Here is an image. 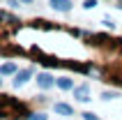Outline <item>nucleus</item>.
Returning <instances> with one entry per match:
<instances>
[{
    "mask_svg": "<svg viewBox=\"0 0 122 120\" xmlns=\"http://www.w3.org/2000/svg\"><path fill=\"white\" fill-rule=\"evenodd\" d=\"M83 120H99V118H97L92 111H85V113H83Z\"/></svg>",
    "mask_w": 122,
    "mask_h": 120,
    "instance_id": "9",
    "label": "nucleus"
},
{
    "mask_svg": "<svg viewBox=\"0 0 122 120\" xmlns=\"http://www.w3.org/2000/svg\"><path fill=\"white\" fill-rule=\"evenodd\" d=\"M88 93H90V88H88V86H78V88H74V95H76V99H78V102H88V99H90Z\"/></svg>",
    "mask_w": 122,
    "mask_h": 120,
    "instance_id": "3",
    "label": "nucleus"
},
{
    "mask_svg": "<svg viewBox=\"0 0 122 120\" xmlns=\"http://www.w3.org/2000/svg\"><path fill=\"white\" fill-rule=\"evenodd\" d=\"M30 76H32V69H23V72H19V74H16V79H14V86H16V88L23 86Z\"/></svg>",
    "mask_w": 122,
    "mask_h": 120,
    "instance_id": "2",
    "label": "nucleus"
},
{
    "mask_svg": "<svg viewBox=\"0 0 122 120\" xmlns=\"http://www.w3.org/2000/svg\"><path fill=\"white\" fill-rule=\"evenodd\" d=\"M51 5H53V9H58V12H69V9H71V2H69V0H51Z\"/></svg>",
    "mask_w": 122,
    "mask_h": 120,
    "instance_id": "4",
    "label": "nucleus"
},
{
    "mask_svg": "<svg viewBox=\"0 0 122 120\" xmlns=\"http://www.w3.org/2000/svg\"><path fill=\"white\" fill-rule=\"evenodd\" d=\"M0 86H2V79H0Z\"/></svg>",
    "mask_w": 122,
    "mask_h": 120,
    "instance_id": "13",
    "label": "nucleus"
},
{
    "mask_svg": "<svg viewBox=\"0 0 122 120\" xmlns=\"http://www.w3.org/2000/svg\"><path fill=\"white\" fill-rule=\"evenodd\" d=\"M0 74H16V65L14 62H5L0 67Z\"/></svg>",
    "mask_w": 122,
    "mask_h": 120,
    "instance_id": "7",
    "label": "nucleus"
},
{
    "mask_svg": "<svg viewBox=\"0 0 122 120\" xmlns=\"http://www.w3.org/2000/svg\"><path fill=\"white\" fill-rule=\"evenodd\" d=\"M37 83H39V88H53L55 86V81H53V76H51V74H46V72H41L39 76H37Z\"/></svg>",
    "mask_w": 122,
    "mask_h": 120,
    "instance_id": "1",
    "label": "nucleus"
},
{
    "mask_svg": "<svg viewBox=\"0 0 122 120\" xmlns=\"http://www.w3.org/2000/svg\"><path fill=\"white\" fill-rule=\"evenodd\" d=\"M53 109H55V113H58V115H71V113H74V109L69 106V104H62V102H58Z\"/></svg>",
    "mask_w": 122,
    "mask_h": 120,
    "instance_id": "5",
    "label": "nucleus"
},
{
    "mask_svg": "<svg viewBox=\"0 0 122 120\" xmlns=\"http://www.w3.org/2000/svg\"><path fill=\"white\" fill-rule=\"evenodd\" d=\"M117 97V93H104L102 95V99H115Z\"/></svg>",
    "mask_w": 122,
    "mask_h": 120,
    "instance_id": "10",
    "label": "nucleus"
},
{
    "mask_svg": "<svg viewBox=\"0 0 122 120\" xmlns=\"http://www.w3.org/2000/svg\"><path fill=\"white\" fill-rule=\"evenodd\" d=\"M55 86L60 88V90H74V81H71V79H58Z\"/></svg>",
    "mask_w": 122,
    "mask_h": 120,
    "instance_id": "6",
    "label": "nucleus"
},
{
    "mask_svg": "<svg viewBox=\"0 0 122 120\" xmlns=\"http://www.w3.org/2000/svg\"><path fill=\"white\" fill-rule=\"evenodd\" d=\"M28 120H46V115H44V113H30Z\"/></svg>",
    "mask_w": 122,
    "mask_h": 120,
    "instance_id": "8",
    "label": "nucleus"
},
{
    "mask_svg": "<svg viewBox=\"0 0 122 120\" xmlns=\"http://www.w3.org/2000/svg\"><path fill=\"white\" fill-rule=\"evenodd\" d=\"M95 5H97L95 0H85V2H83V7H85V9H92V7H95Z\"/></svg>",
    "mask_w": 122,
    "mask_h": 120,
    "instance_id": "11",
    "label": "nucleus"
},
{
    "mask_svg": "<svg viewBox=\"0 0 122 120\" xmlns=\"http://www.w3.org/2000/svg\"><path fill=\"white\" fill-rule=\"evenodd\" d=\"M19 2H25V5H30V2H32V0H19Z\"/></svg>",
    "mask_w": 122,
    "mask_h": 120,
    "instance_id": "12",
    "label": "nucleus"
}]
</instances>
